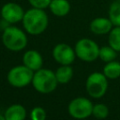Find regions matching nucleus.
Listing matches in <instances>:
<instances>
[{
	"label": "nucleus",
	"instance_id": "nucleus-7",
	"mask_svg": "<svg viewBox=\"0 0 120 120\" xmlns=\"http://www.w3.org/2000/svg\"><path fill=\"white\" fill-rule=\"evenodd\" d=\"M93 103L90 99L79 97L72 99L68 106V112L69 115L75 119H85L92 115L93 111Z\"/></svg>",
	"mask_w": 120,
	"mask_h": 120
},
{
	"label": "nucleus",
	"instance_id": "nucleus-18",
	"mask_svg": "<svg viewBox=\"0 0 120 120\" xmlns=\"http://www.w3.org/2000/svg\"><path fill=\"white\" fill-rule=\"evenodd\" d=\"M116 56H117V52H116L113 48H112L110 45H108V46H103V47L99 48V54H98V57H99L102 61L108 63V62H111V61L115 60Z\"/></svg>",
	"mask_w": 120,
	"mask_h": 120
},
{
	"label": "nucleus",
	"instance_id": "nucleus-13",
	"mask_svg": "<svg viewBox=\"0 0 120 120\" xmlns=\"http://www.w3.org/2000/svg\"><path fill=\"white\" fill-rule=\"evenodd\" d=\"M6 120H25L26 110L21 104L10 105L4 113Z\"/></svg>",
	"mask_w": 120,
	"mask_h": 120
},
{
	"label": "nucleus",
	"instance_id": "nucleus-3",
	"mask_svg": "<svg viewBox=\"0 0 120 120\" xmlns=\"http://www.w3.org/2000/svg\"><path fill=\"white\" fill-rule=\"evenodd\" d=\"M58 82L55 76V72L47 68H40L35 71L32 85L33 87L41 94H49L55 90Z\"/></svg>",
	"mask_w": 120,
	"mask_h": 120
},
{
	"label": "nucleus",
	"instance_id": "nucleus-20",
	"mask_svg": "<svg viewBox=\"0 0 120 120\" xmlns=\"http://www.w3.org/2000/svg\"><path fill=\"white\" fill-rule=\"evenodd\" d=\"M46 116V111L41 107H35L30 112L31 120H45Z\"/></svg>",
	"mask_w": 120,
	"mask_h": 120
},
{
	"label": "nucleus",
	"instance_id": "nucleus-17",
	"mask_svg": "<svg viewBox=\"0 0 120 120\" xmlns=\"http://www.w3.org/2000/svg\"><path fill=\"white\" fill-rule=\"evenodd\" d=\"M109 45L116 52H120V26H113L109 33Z\"/></svg>",
	"mask_w": 120,
	"mask_h": 120
},
{
	"label": "nucleus",
	"instance_id": "nucleus-22",
	"mask_svg": "<svg viewBox=\"0 0 120 120\" xmlns=\"http://www.w3.org/2000/svg\"><path fill=\"white\" fill-rule=\"evenodd\" d=\"M0 120H6L5 116H4V115H2V114H0Z\"/></svg>",
	"mask_w": 120,
	"mask_h": 120
},
{
	"label": "nucleus",
	"instance_id": "nucleus-1",
	"mask_svg": "<svg viewBox=\"0 0 120 120\" xmlns=\"http://www.w3.org/2000/svg\"><path fill=\"white\" fill-rule=\"evenodd\" d=\"M23 29L29 35L42 34L49 25V18L44 9L31 8L24 12L22 20Z\"/></svg>",
	"mask_w": 120,
	"mask_h": 120
},
{
	"label": "nucleus",
	"instance_id": "nucleus-12",
	"mask_svg": "<svg viewBox=\"0 0 120 120\" xmlns=\"http://www.w3.org/2000/svg\"><path fill=\"white\" fill-rule=\"evenodd\" d=\"M49 8L54 16L64 17L69 13L71 6L68 0H52Z\"/></svg>",
	"mask_w": 120,
	"mask_h": 120
},
{
	"label": "nucleus",
	"instance_id": "nucleus-9",
	"mask_svg": "<svg viewBox=\"0 0 120 120\" xmlns=\"http://www.w3.org/2000/svg\"><path fill=\"white\" fill-rule=\"evenodd\" d=\"M52 57L60 65H71L76 57L73 48L67 43H58L52 49Z\"/></svg>",
	"mask_w": 120,
	"mask_h": 120
},
{
	"label": "nucleus",
	"instance_id": "nucleus-6",
	"mask_svg": "<svg viewBox=\"0 0 120 120\" xmlns=\"http://www.w3.org/2000/svg\"><path fill=\"white\" fill-rule=\"evenodd\" d=\"M34 71L24 65L13 67L7 75L8 83L14 87L22 88L32 83Z\"/></svg>",
	"mask_w": 120,
	"mask_h": 120
},
{
	"label": "nucleus",
	"instance_id": "nucleus-5",
	"mask_svg": "<svg viewBox=\"0 0 120 120\" xmlns=\"http://www.w3.org/2000/svg\"><path fill=\"white\" fill-rule=\"evenodd\" d=\"M85 88L91 98H99L108 89V78L101 72H93L86 79Z\"/></svg>",
	"mask_w": 120,
	"mask_h": 120
},
{
	"label": "nucleus",
	"instance_id": "nucleus-2",
	"mask_svg": "<svg viewBox=\"0 0 120 120\" xmlns=\"http://www.w3.org/2000/svg\"><path fill=\"white\" fill-rule=\"evenodd\" d=\"M27 42V36L21 28L13 25H8L4 28L2 33V43L8 50L20 52L26 47Z\"/></svg>",
	"mask_w": 120,
	"mask_h": 120
},
{
	"label": "nucleus",
	"instance_id": "nucleus-10",
	"mask_svg": "<svg viewBox=\"0 0 120 120\" xmlns=\"http://www.w3.org/2000/svg\"><path fill=\"white\" fill-rule=\"evenodd\" d=\"M113 24L112 21L106 17H97L93 19L89 24L90 31L95 35H105L109 34Z\"/></svg>",
	"mask_w": 120,
	"mask_h": 120
},
{
	"label": "nucleus",
	"instance_id": "nucleus-14",
	"mask_svg": "<svg viewBox=\"0 0 120 120\" xmlns=\"http://www.w3.org/2000/svg\"><path fill=\"white\" fill-rule=\"evenodd\" d=\"M58 83H68L73 77V69L70 65H61L55 71Z\"/></svg>",
	"mask_w": 120,
	"mask_h": 120
},
{
	"label": "nucleus",
	"instance_id": "nucleus-4",
	"mask_svg": "<svg viewBox=\"0 0 120 120\" xmlns=\"http://www.w3.org/2000/svg\"><path fill=\"white\" fill-rule=\"evenodd\" d=\"M76 56L84 62H93L98 58L99 47L97 42L90 38H81L79 39L74 48Z\"/></svg>",
	"mask_w": 120,
	"mask_h": 120
},
{
	"label": "nucleus",
	"instance_id": "nucleus-21",
	"mask_svg": "<svg viewBox=\"0 0 120 120\" xmlns=\"http://www.w3.org/2000/svg\"><path fill=\"white\" fill-rule=\"evenodd\" d=\"M51 1L52 0H28V2L32 8H40V9H45V8H49Z\"/></svg>",
	"mask_w": 120,
	"mask_h": 120
},
{
	"label": "nucleus",
	"instance_id": "nucleus-15",
	"mask_svg": "<svg viewBox=\"0 0 120 120\" xmlns=\"http://www.w3.org/2000/svg\"><path fill=\"white\" fill-rule=\"evenodd\" d=\"M103 74L108 79H117L120 77V63L113 60L106 63L103 68Z\"/></svg>",
	"mask_w": 120,
	"mask_h": 120
},
{
	"label": "nucleus",
	"instance_id": "nucleus-19",
	"mask_svg": "<svg viewBox=\"0 0 120 120\" xmlns=\"http://www.w3.org/2000/svg\"><path fill=\"white\" fill-rule=\"evenodd\" d=\"M92 115L97 119H105L109 115V108L103 103H98L93 106Z\"/></svg>",
	"mask_w": 120,
	"mask_h": 120
},
{
	"label": "nucleus",
	"instance_id": "nucleus-8",
	"mask_svg": "<svg viewBox=\"0 0 120 120\" xmlns=\"http://www.w3.org/2000/svg\"><path fill=\"white\" fill-rule=\"evenodd\" d=\"M24 12L23 8L15 2H8L4 4L0 10L2 20L9 24L22 22Z\"/></svg>",
	"mask_w": 120,
	"mask_h": 120
},
{
	"label": "nucleus",
	"instance_id": "nucleus-16",
	"mask_svg": "<svg viewBox=\"0 0 120 120\" xmlns=\"http://www.w3.org/2000/svg\"><path fill=\"white\" fill-rule=\"evenodd\" d=\"M109 19L113 26H120V0H114L109 7Z\"/></svg>",
	"mask_w": 120,
	"mask_h": 120
},
{
	"label": "nucleus",
	"instance_id": "nucleus-11",
	"mask_svg": "<svg viewBox=\"0 0 120 120\" xmlns=\"http://www.w3.org/2000/svg\"><path fill=\"white\" fill-rule=\"evenodd\" d=\"M22 64L33 71H37L42 68L43 58L38 51L28 50L22 55Z\"/></svg>",
	"mask_w": 120,
	"mask_h": 120
}]
</instances>
